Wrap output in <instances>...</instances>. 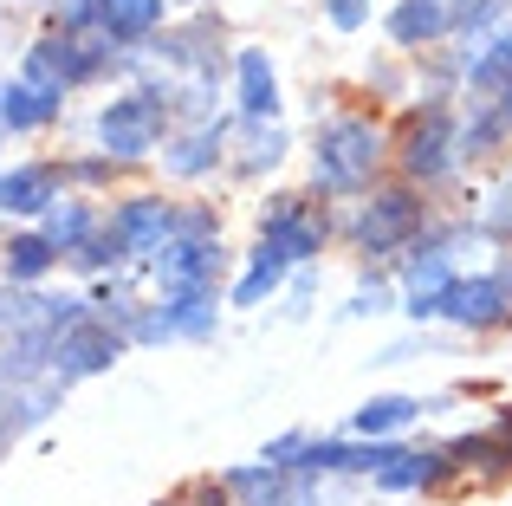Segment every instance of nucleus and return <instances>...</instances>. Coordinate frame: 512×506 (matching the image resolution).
Listing matches in <instances>:
<instances>
[{"mask_svg": "<svg viewBox=\"0 0 512 506\" xmlns=\"http://www.w3.org/2000/svg\"><path fill=\"white\" fill-rule=\"evenodd\" d=\"M376 163H383V137H376V124H363V117H331L312 143V176L325 182L331 195L370 189Z\"/></svg>", "mask_w": 512, "mask_h": 506, "instance_id": "obj_1", "label": "nucleus"}, {"mask_svg": "<svg viewBox=\"0 0 512 506\" xmlns=\"http://www.w3.org/2000/svg\"><path fill=\"white\" fill-rule=\"evenodd\" d=\"M163 124H169V91L143 85V91H124V98H111L98 111V143L117 163H137V156H150L163 143Z\"/></svg>", "mask_w": 512, "mask_h": 506, "instance_id": "obj_2", "label": "nucleus"}, {"mask_svg": "<svg viewBox=\"0 0 512 506\" xmlns=\"http://www.w3.org/2000/svg\"><path fill=\"white\" fill-rule=\"evenodd\" d=\"M454 156H461V130H454L448 104H428L422 117H409V130H402V169L415 182H441L454 169Z\"/></svg>", "mask_w": 512, "mask_h": 506, "instance_id": "obj_3", "label": "nucleus"}, {"mask_svg": "<svg viewBox=\"0 0 512 506\" xmlns=\"http://www.w3.org/2000/svg\"><path fill=\"white\" fill-rule=\"evenodd\" d=\"M422 221H428V208H422L415 189H383V195H370V208L357 215V247L363 253H396L402 241L422 234Z\"/></svg>", "mask_w": 512, "mask_h": 506, "instance_id": "obj_4", "label": "nucleus"}, {"mask_svg": "<svg viewBox=\"0 0 512 506\" xmlns=\"http://www.w3.org/2000/svg\"><path fill=\"white\" fill-rule=\"evenodd\" d=\"M117 351H124V338H117V331L104 325L98 312H85L72 331H59V338H52V377H59V383L98 377V370L117 364Z\"/></svg>", "mask_w": 512, "mask_h": 506, "instance_id": "obj_5", "label": "nucleus"}, {"mask_svg": "<svg viewBox=\"0 0 512 506\" xmlns=\"http://www.w3.org/2000/svg\"><path fill=\"white\" fill-rule=\"evenodd\" d=\"M227 494H240L247 506H318V474L312 468H240L227 474Z\"/></svg>", "mask_w": 512, "mask_h": 506, "instance_id": "obj_6", "label": "nucleus"}, {"mask_svg": "<svg viewBox=\"0 0 512 506\" xmlns=\"http://www.w3.org/2000/svg\"><path fill=\"white\" fill-rule=\"evenodd\" d=\"M260 241H273L279 253H286V266H299V260H312V253L325 247V215H318L312 202H299V195H273Z\"/></svg>", "mask_w": 512, "mask_h": 506, "instance_id": "obj_7", "label": "nucleus"}, {"mask_svg": "<svg viewBox=\"0 0 512 506\" xmlns=\"http://www.w3.org/2000/svg\"><path fill=\"white\" fill-rule=\"evenodd\" d=\"M214 331V292H169V305L143 312L130 338H208Z\"/></svg>", "mask_w": 512, "mask_h": 506, "instance_id": "obj_8", "label": "nucleus"}, {"mask_svg": "<svg viewBox=\"0 0 512 506\" xmlns=\"http://www.w3.org/2000/svg\"><path fill=\"white\" fill-rule=\"evenodd\" d=\"M111 234L117 247H124V260H137V253H156L175 234V208L163 202V195H137V202H124L111 215Z\"/></svg>", "mask_w": 512, "mask_h": 506, "instance_id": "obj_9", "label": "nucleus"}, {"mask_svg": "<svg viewBox=\"0 0 512 506\" xmlns=\"http://www.w3.org/2000/svg\"><path fill=\"white\" fill-rule=\"evenodd\" d=\"M512 312V292H506V279H454L448 292H441V318H454V325H467V331H480V325H500V318Z\"/></svg>", "mask_w": 512, "mask_h": 506, "instance_id": "obj_10", "label": "nucleus"}, {"mask_svg": "<svg viewBox=\"0 0 512 506\" xmlns=\"http://www.w3.org/2000/svg\"><path fill=\"white\" fill-rule=\"evenodd\" d=\"M59 202V169L52 163H20L0 176V215H46Z\"/></svg>", "mask_w": 512, "mask_h": 506, "instance_id": "obj_11", "label": "nucleus"}, {"mask_svg": "<svg viewBox=\"0 0 512 506\" xmlns=\"http://www.w3.org/2000/svg\"><path fill=\"white\" fill-rule=\"evenodd\" d=\"M163 26V0H98V39L111 46H137Z\"/></svg>", "mask_w": 512, "mask_h": 506, "instance_id": "obj_12", "label": "nucleus"}, {"mask_svg": "<svg viewBox=\"0 0 512 506\" xmlns=\"http://www.w3.org/2000/svg\"><path fill=\"white\" fill-rule=\"evenodd\" d=\"M240 117H247V124H266V117L279 111V78H273V59H266L260 46H247L240 52Z\"/></svg>", "mask_w": 512, "mask_h": 506, "instance_id": "obj_13", "label": "nucleus"}, {"mask_svg": "<svg viewBox=\"0 0 512 506\" xmlns=\"http://www.w3.org/2000/svg\"><path fill=\"white\" fill-rule=\"evenodd\" d=\"M59 91H39L26 85V78H13V85H0V124L7 130H46L52 117H59Z\"/></svg>", "mask_w": 512, "mask_h": 506, "instance_id": "obj_14", "label": "nucleus"}, {"mask_svg": "<svg viewBox=\"0 0 512 506\" xmlns=\"http://www.w3.org/2000/svg\"><path fill=\"white\" fill-rule=\"evenodd\" d=\"M448 286H454L448 253H422V260L409 266V305H402V312L409 318H441V292Z\"/></svg>", "mask_w": 512, "mask_h": 506, "instance_id": "obj_15", "label": "nucleus"}, {"mask_svg": "<svg viewBox=\"0 0 512 506\" xmlns=\"http://www.w3.org/2000/svg\"><path fill=\"white\" fill-rule=\"evenodd\" d=\"M221 143H227V130L221 124H195V130H182V137L169 143V176H201V169H214L221 163Z\"/></svg>", "mask_w": 512, "mask_h": 506, "instance_id": "obj_16", "label": "nucleus"}, {"mask_svg": "<svg viewBox=\"0 0 512 506\" xmlns=\"http://www.w3.org/2000/svg\"><path fill=\"white\" fill-rule=\"evenodd\" d=\"M0 266H7V286H33V279H46L52 266H59V247H52L46 234H13V241L0 247Z\"/></svg>", "mask_w": 512, "mask_h": 506, "instance_id": "obj_17", "label": "nucleus"}, {"mask_svg": "<svg viewBox=\"0 0 512 506\" xmlns=\"http://www.w3.org/2000/svg\"><path fill=\"white\" fill-rule=\"evenodd\" d=\"M448 33V7L441 0H402L396 13H389V39L396 46H428V39Z\"/></svg>", "mask_w": 512, "mask_h": 506, "instance_id": "obj_18", "label": "nucleus"}, {"mask_svg": "<svg viewBox=\"0 0 512 506\" xmlns=\"http://www.w3.org/2000/svg\"><path fill=\"white\" fill-rule=\"evenodd\" d=\"M448 474V455H409V448H396V455L376 468V481L389 487V494H409V487H428Z\"/></svg>", "mask_w": 512, "mask_h": 506, "instance_id": "obj_19", "label": "nucleus"}, {"mask_svg": "<svg viewBox=\"0 0 512 506\" xmlns=\"http://www.w3.org/2000/svg\"><path fill=\"white\" fill-rule=\"evenodd\" d=\"M279 279H286V253H279L273 241H260V247H253L247 279L234 286V305H260V299H273V292H279Z\"/></svg>", "mask_w": 512, "mask_h": 506, "instance_id": "obj_20", "label": "nucleus"}, {"mask_svg": "<svg viewBox=\"0 0 512 506\" xmlns=\"http://www.w3.org/2000/svg\"><path fill=\"white\" fill-rule=\"evenodd\" d=\"M422 416V403H415V396H370V403L357 409V416H350V429L357 435H389V429H402V422H415Z\"/></svg>", "mask_w": 512, "mask_h": 506, "instance_id": "obj_21", "label": "nucleus"}, {"mask_svg": "<svg viewBox=\"0 0 512 506\" xmlns=\"http://www.w3.org/2000/svg\"><path fill=\"white\" fill-rule=\"evenodd\" d=\"M467 78H474V91H487V98L512 91V26L493 39L487 52H474V59H467Z\"/></svg>", "mask_w": 512, "mask_h": 506, "instance_id": "obj_22", "label": "nucleus"}, {"mask_svg": "<svg viewBox=\"0 0 512 506\" xmlns=\"http://www.w3.org/2000/svg\"><path fill=\"white\" fill-rule=\"evenodd\" d=\"M91 228H98V215H91L85 202H65V195H59V202L46 208V228H39V234H46V241L59 247V260H65V253H72L78 241H85Z\"/></svg>", "mask_w": 512, "mask_h": 506, "instance_id": "obj_23", "label": "nucleus"}, {"mask_svg": "<svg viewBox=\"0 0 512 506\" xmlns=\"http://www.w3.org/2000/svg\"><path fill=\"white\" fill-rule=\"evenodd\" d=\"M506 13V0H454L448 7V26H461V33H480V26H493Z\"/></svg>", "mask_w": 512, "mask_h": 506, "instance_id": "obj_24", "label": "nucleus"}, {"mask_svg": "<svg viewBox=\"0 0 512 506\" xmlns=\"http://www.w3.org/2000/svg\"><path fill=\"white\" fill-rule=\"evenodd\" d=\"M279 156H286V137H279V130H266V124H253V150H247V169H273Z\"/></svg>", "mask_w": 512, "mask_h": 506, "instance_id": "obj_25", "label": "nucleus"}, {"mask_svg": "<svg viewBox=\"0 0 512 506\" xmlns=\"http://www.w3.org/2000/svg\"><path fill=\"white\" fill-rule=\"evenodd\" d=\"M52 20H59V33H85V26H98V0H59Z\"/></svg>", "mask_w": 512, "mask_h": 506, "instance_id": "obj_26", "label": "nucleus"}, {"mask_svg": "<svg viewBox=\"0 0 512 506\" xmlns=\"http://www.w3.org/2000/svg\"><path fill=\"white\" fill-rule=\"evenodd\" d=\"M363 20H370V0H331V26L350 33V26H363Z\"/></svg>", "mask_w": 512, "mask_h": 506, "instance_id": "obj_27", "label": "nucleus"}, {"mask_svg": "<svg viewBox=\"0 0 512 506\" xmlns=\"http://www.w3.org/2000/svg\"><path fill=\"white\" fill-rule=\"evenodd\" d=\"M350 312H357V318L363 312H389V286H363L357 299H350Z\"/></svg>", "mask_w": 512, "mask_h": 506, "instance_id": "obj_28", "label": "nucleus"}, {"mask_svg": "<svg viewBox=\"0 0 512 506\" xmlns=\"http://www.w3.org/2000/svg\"><path fill=\"white\" fill-rule=\"evenodd\" d=\"M195 7H208V0H195Z\"/></svg>", "mask_w": 512, "mask_h": 506, "instance_id": "obj_29", "label": "nucleus"}, {"mask_svg": "<svg viewBox=\"0 0 512 506\" xmlns=\"http://www.w3.org/2000/svg\"><path fill=\"white\" fill-rule=\"evenodd\" d=\"M506 292H512V286H506Z\"/></svg>", "mask_w": 512, "mask_h": 506, "instance_id": "obj_30", "label": "nucleus"}]
</instances>
